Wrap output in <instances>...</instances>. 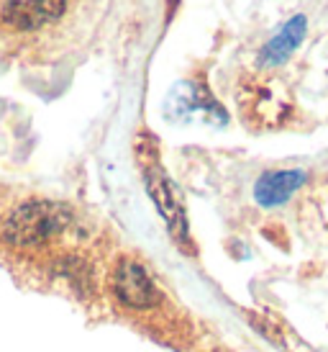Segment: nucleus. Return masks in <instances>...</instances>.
I'll return each mask as SVG.
<instances>
[{
	"label": "nucleus",
	"mask_w": 328,
	"mask_h": 352,
	"mask_svg": "<svg viewBox=\"0 0 328 352\" xmlns=\"http://www.w3.org/2000/svg\"><path fill=\"white\" fill-rule=\"evenodd\" d=\"M69 221V211L65 206L36 201V204L21 206L16 214L10 216L5 226V236L13 245H36L49 236L62 232Z\"/></svg>",
	"instance_id": "nucleus-1"
},
{
	"label": "nucleus",
	"mask_w": 328,
	"mask_h": 352,
	"mask_svg": "<svg viewBox=\"0 0 328 352\" xmlns=\"http://www.w3.org/2000/svg\"><path fill=\"white\" fill-rule=\"evenodd\" d=\"M167 113L172 121H190L193 113H203L208 124H215V126L226 124V113L221 111V106L211 98V93L203 85H195V82H180L169 93Z\"/></svg>",
	"instance_id": "nucleus-2"
},
{
	"label": "nucleus",
	"mask_w": 328,
	"mask_h": 352,
	"mask_svg": "<svg viewBox=\"0 0 328 352\" xmlns=\"http://www.w3.org/2000/svg\"><path fill=\"white\" fill-rule=\"evenodd\" d=\"M146 188H149V193L154 198L159 214L164 216V221L169 226L172 236L187 239V221H185L183 201L177 196L174 186L169 183V177L164 175L162 167H149V170H146Z\"/></svg>",
	"instance_id": "nucleus-3"
},
{
	"label": "nucleus",
	"mask_w": 328,
	"mask_h": 352,
	"mask_svg": "<svg viewBox=\"0 0 328 352\" xmlns=\"http://www.w3.org/2000/svg\"><path fill=\"white\" fill-rule=\"evenodd\" d=\"M116 294L118 298L131 309H152L162 301V294L156 291L146 270L136 263H124L116 273Z\"/></svg>",
	"instance_id": "nucleus-4"
},
{
	"label": "nucleus",
	"mask_w": 328,
	"mask_h": 352,
	"mask_svg": "<svg viewBox=\"0 0 328 352\" xmlns=\"http://www.w3.org/2000/svg\"><path fill=\"white\" fill-rule=\"evenodd\" d=\"M67 0H10L5 6V19L16 29H39L49 21H57Z\"/></svg>",
	"instance_id": "nucleus-5"
},
{
	"label": "nucleus",
	"mask_w": 328,
	"mask_h": 352,
	"mask_svg": "<svg viewBox=\"0 0 328 352\" xmlns=\"http://www.w3.org/2000/svg\"><path fill=\"white\" fill-rule=\"evenodd\" d=\"M308 180V175L303 170H277V173H267L259 177V183L254 188V198L259 206H280L285 204L303 183Z\"/></svg>",
	"instance_id": "nucleus-6"
},
{
	"label": "nucleus",
	"mask_w": 328,
	"mask_h": 352,
	"mask_svg": "<svg viewBox=\"0 0 328 352\" xmlns=\"http://www.w3.org/2000/svg\"><path fill=\"white\" fill-rule=\"evenodd\" d=\"M305 31H308V21H305V16L290 19L288 23L267 41V47L261 50L259 65H280V62H285V59L300 47V41H303V36H305Z\"/></svg>",
	"instance_id": "nucleus-7"
}]
</instances>
